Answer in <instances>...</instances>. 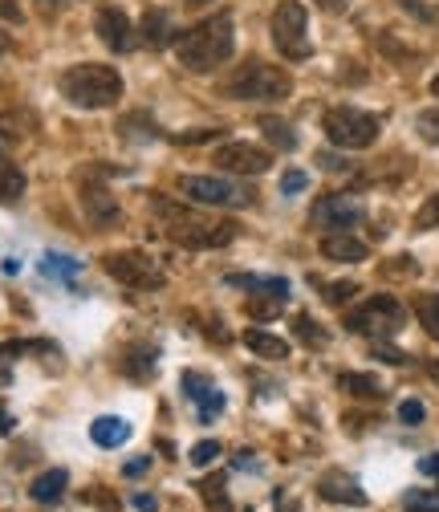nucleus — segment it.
I'll list each match as a JSON object with an SVG mask.
<instances>
[{
  "label": "nucleus",
  "mask_w": 439,
  "mask_h": 512,
  "mask_svg": "<svg viewBox=\"0 0 439 512\" xmlns=\"http://www.w3.org/2000/svg\"><path fill=\"white\" fill-rule=\"evenodd\" d=\"M232 45H236V25L228 13H220V17H208L187 33H179L175 53H179V66H187L192 74H212L216 66H224L232 57Z\"/></svg>",
  "instance_id": "obj_1"
},
{
  "label": "nucleus",
  "mask_w": 439,
  "mask_h": 512,
  "mask_svg": "<svg viewBox=\"0 0 439 512\" xmlns=\"http://www.w3.org/2000/svg\"><path fill=\"white\" fill-rule=\"evenodd\" d=\"M61 94L82 110H106L122 98V74L114 66H98V61H82L61 74Z\"/></svg>",
  "instance_id": "obj_2"
},
{
  "label": "nucleus",
  "mask_w": 439,
  "mask_h": 512,
  "mask_svg": "<svg viewBox=\"0 0 439 512\" xmlns=\"http://www.w3.org/2000/svg\"><path fill=\"white\" fill-rule=\"evenodd\" d=\"M155 212L167 220V236H171L175 244H183V248H224V244H232L236 232H240V224H232V220L208 224V220L192 216L187 208H175L171 200H155Z\"/></svg>",
  "instance_id": "obj_3"
},
{
  "label": "nucleus",
  "mask_w": 439,
  "mask_h": 512,
  "mask_svg": "<svg viewBox=\"0 0 439 512\" xmlns=\"http://www.w3.org/2000/svg\"><path fill=\"white\" fill-rule=\"evenodd\" d=\"M289 90H293V78L281 66H269V61H244L224 82V94L240 102H281L289 98Z\"/></svg>",
  "instance_id": "obj_4"
},
{
  "label": "nucleus",
  "mask_w": 439,
  "mask_h": 512,
  "mask_svg": "<svg viewBox=\"0 0 439 512\" xmlns=\"http://www.w3.org/2000/svg\"><path fill=\"white\" fill-rule=\"evenodd\" d=\"M322 131L342 151H366V147L379 143V118L366 114V110H354V106H334L322 118Z\"/></svg>",
  "instance_id": "obj_5"
},
{
  "label": "nucleus",
  "mask_w": 439,
  "mask_h": 512,
  "mask_svg": "<svg viewBox=\"0 0 439 512\" xmlns=\"http://www.w3.org/2000/svg\"><path fill=\"white\" fill-rule=\"evenodd\" d=\"M403 322H407V309H403L391 293H374L370 301H362V305L346 317V326H350L354 334H366V338H374V342L399 334Z\"/></svg>",
  "instance_id": "obj_6"
},
{
  "label": "nucleus",
  "mask_w": 439,
  "mask_h": 512,
  "mask_svg": "<svg viewBox=\"0 0 439 512\" xmlns=\"http://www.w3.org/2000/svg\"><path fill=\"white\" fill-rule=\"evenodd\" d=\"M273 45L281 49L285 61H305L313 53L309 45V17L301 0H281L273 9Z\"/></svg>",
  "instance_id": "obj_7"
},
{
  "label": "nucleus",
  "mask_w": 439,
  "mask_h": 512,
  "mask_svg": "<svg viewBox=\"0 0 439 512\" xmlns=\"http://www.w3.org/2000/svg\"><path fill=\"white\" fill-rule=\"evenodd\" d=\"M179 191L192 204H204V208H248L253 204V191L248 187H240L232 179H216V175H183Z\"/></svg>",
  "instance_id": "obj_8"
},
{
  "label": "nucleus",
  "mask_w": 439,
  "mask_h": 512,
  "mask_svg": "<svg viewBox=\"0 0 439 512\" xmlns=\"http://www.w3.org/2000/svg\"><path fill=\"white\" fill-rule=\"evenodd\" d=\"M102 269L127 289H163V269L151 261L147 252H110L102 256Z\"/></svg>",
  "instance_id": "obj_9"
},
{
  "label": "nucleus",
  "mask_w": 439,
  "mask_h": 512,
  "mask_svg": "<svg viewBox=\"0 0 439 512\" xmlns=\"http://www.w3.org/2000/svg\"><path fill=\"white\" fill-rule=\"evenodd\" d=\"M362 216H366V208L354 196H346V191H338V196H322L309 220H313V228H326V232H350L354 224H362Z\"/></svg>",
  "instance_id": "obj_10"
},
{
  "label": "nucleus",
  "mask_w": 439,
  "mask_h": 512,
  "mask_svg": "<svg viewBox=\"0 0 439 512\" xmlns=\"http://www.w3.org/2000/svg\"><path fill=\"white\" fill-rule=\"evenodd\" d=\"M216 163L220 171H232V175H265L273 167V155L253 143H224L216 151Z\"/></svg>",
  "instance_id": "obj_11"
},
{
  "label": "nucleus",
  "mask_w": 439,
  "mask_h": 512,
  "mask_svg": "<svg viewBox=\"0 0 439 512\" xmlns=\"http://www.w3.org/2000/svg\"><path fill=\"white\" fill-rule=\"evenodd\" d=\"M82 212L90 216V224H98V228H114L118 224V200L110 196V191L102 187V183H82Z\"/></svg>",
  "instance_id": "obj_12"
},
{
  "label": "nucleus",
  "mask_w": 439,
  "mask_h": 512,
  "mask_svg": "<svg viewBox=\"0 0 439 512\" xmlns=\"http://www.w3.org/2000/svg\"><path fill=\"white\" fill-rule=\"evenodd\" d=\"M98 33L114 53H127L135 45V29H131V21H127L122 9H102L98 13Z\"/></svg>",
  "instance_id": "obj_13"
},
{
  "label": "nucleus",
  "mask_w": 439,
  "mask_h": 512,
  "mask_svg": "<svg viewBox=\"0 0 439 512\" xmlns=\"http://www.w3.org/2000/svg\"><path fill=\"white\" fill-rule=\"evenodd\" d=\"M322 256H326V261H338V265H358V261H366V256H370V248L358 236H350V232H326Z\"/></svg>",
  "instance_id": "obj_14"
},
{
  "label": "nucleus",
  "mask_w": 439,
  "mask_h": 512,
  "mask_svg": "<svg viewBox=\"0 0 439 512\" xmlns=\"http://www.w3.org/2000/svg\"><path fill=\"white\" fill-rule=\"evenodd\" d=\"M318 496H322V500H334V504H366V492H362L358 480L346 476V472H330V476H322Z\"/></svg>",
  "instance_id": "obj_15"
},
{
  "label": "nucleus",
  "mask_w": 439,
  "mask_h": 512,
  "mask_svg": "<svg viewBox=\"0 0 439 512\" xmlns=\"http://www.w3.org/2000/svg\"><path fill=\"white\" fill-rule=\"evenodd\" d=\"M155 346H147V342H135V346H127V350H122V374H127V378H135V382H147L151 374H155Z\"/></svg>",
  "instance_id": "obj_16"
},
{
  "label": "nucleus",
  "mask_w": 439,
  "mask_h": 512,
  "mask_svg": "<svg viewBox=\"0 0 439 512\" xmlns=\"http://www.w3.org/2000/svg\"><path fill=\"white\" fill-rule=\"evenodd\" d=\"M90 439H94L98 447H122V443L131 439V423L118 419V415H102V419L90 423Z\"/></svg>",
  "instance_id": "obj_17"
},
{
  "label": "nucleus",
  "mask_w": 439,
  "mask_h": 512,
  "mask_svg": "<svg viewBox=\"0 0 439 512\" xmlns=\"http://www.w3.org/2000/svg\"><path fill=\"white\" fill-rule=\"evenodd\" d=\"M244 346L253 350L257 358H265V362H285L289 358V342L277 338V334H269V330H248L244 334Z\"/></svg>",
  "instance_id": "obj_18"
},
{
  "label": "nucleus",
  "mask_w": 439,
  "mask_h": 512,
  "mask_svg": "<svg viewBox=\"0 0 439 512\" xmlns=\"http://www.w3.org/2000/svg\"><path fill=\"white\" fill-rule=\"evenodd\" d=\"M66 484H70V472H66V468H53V472L37 476L29 492H33V500H37V504H53V500L66 496Z\"/></svg>",
  "instance_id": "obj_19"
},
{
  "label": "nucleus",
  "mask_w": 439,
  "mask_h": 512,
  "mask_svg": "<svg viewBox=\"0 0 439 512\" xmlns=\"http://www.w3.org/2000/svg\"><path fill=\"white\" fill-rule=\"evenodd\" d=\"M228 285L253 289V293H265V297H281V301L289 297V281H285V277H240V273H232Z\"/></svg>",
  "instance_id": "obj_20"
},
{
  "label": "nucleus",
  "mask_w": 439,
  "mask_h": 512,
  "mask_svg": "<svg viewBox=\"0 0 439 512\" xmlns=\"http://www.w3.org/2000/svg\"><path fill=\"white\" fill-rule=\"evenodd\" d=\"M25 196V171L17 163H0V204H17Z\"/></svg>",
  "instance_id": "obj_21"
},
{
  "label": "nucleus",
  "mask_w": 439,
  "mask_h": 512,
  "mask_svg": "<svg viewBox=\"0 0 439 512\" xmlns=\"http://www.w3.org/2000/svg\"><path fill=\"white\" fill-rule=\"evenodd\" d=\"M338 387H342L350 399H383L379 378H370V374H342Z\"/></svg>",
  "instance_id": "obj_22"
},
{
  "label": "nucleus",
  "mask_w": 439,
  "mask_h": 512,
  "mask_svg": "<svg viewBox=\"0 0 439 512\" xmlns=\"http://www.w3.org/2000/svg\"><path fill=\"white\" fill-rule=\"evenodd\" d=\"M261 131H265V139L277 147V151H293L297 147V131H293V126L285 122V118H261Z\"/></svg>",
  "instance_id": "obj_23"
},
{
  "label": "nucleus",
  "mask_w": 439,
  "mask_h": 512,
  "mask_svg": "<svg viewBox=\"0 0 439 512\" xmlns=\"http://www.w3.org/2000/svg\"><path fill=\"white\" fill-rule=\"evenodd\" d=\"M415 313H419L423 330L439 342V293H419V297H415Z\"/></svg>",
  "instance_id": "obj_24"
},
{
  "label": "nucleus",
  "mask_w": 439,
  "mask_h": 512,
  "mask_svg": "<svg viewBox=\"0 0 439 512\" xmlns=\"http://www.w3.org/2000/svg\"><path fill=\"white\" fill-rule=\"evenodd\" d=\"M143 41L155 45V49H163V45L171 41V21H167V13H147V17H143Z\"/></svg>",
  "instance_id": "obj_25"
},
{
  "label": "nucleus",
  "mask_w": 439,
  "mask_h": 512,
  "mask_svg": "<svg viewBox=\"0 0 439 512\" xmlns=\"http://www.w3.org/2000/svg\"><path fill=\"white\" fill-rule=\"evenodd\" d=\"M200 496H204L208 512H232V500H228V492H224V476H208V480L200 484Z\"/></svg>",
  "instance_id": "obj_26"
},
{
  "label": "nucleus",
  "mask_w": 439,
  "mask_h": 512,
  "mask_svg": "<svg viewBox=\"0 0 439 512\" xmlns=\"http://www.w3.org/2000/svg\"><path fill=\"white\" fill-rule=\"evenodd\" d=\"M41 269H45L49 277H61V281H74L82 265H78V261H70V256H53V252H49V256H45V265H41Z\"/></svg>",
  "instance_id": "obj_27"
},
{
  "label": "nucleus",
  "mask_w": 439,
  "mask_h": 512,
  "mask_svg": "<svg viewBox=\"0 0 439 512\" xmlns=\"http://www.w3.org/2000/svg\"><path fill=\"white\" fill-rule=\"evenodd\" d=\"M183 391H187V399H192V403L200 407L216 387H212V382H208L204 374H183Z\"/></svg>",
  "instance_id": "obj_28"
},
{
  "label": "nucleus",
  "mask_w": 439,
  "mask_h": 512,
  "mask_svg": "<svg viewBox=\"0 0 439 512\" xmlns=\"http://www.w3.org/2000/svg\"><path fill=\"white\" fill-rule=\"evenodd\" d=\"M293 326H297V338H301L305 346H313V350H318V346H326V330H318V326H313V317H305V313H301Z\"/></svg>",
  "instance_id": "obj_29"
},
{
  "label": "nucleus",
  "mask_w": 439,
  "mask_h": 512,
  "mask_svg": "<svg viewBox=\"0 0 439 512\" xmlns=\"http://www.w3.org/2000/svg\"><path fill=\"white\" fill-rule=\"evenodd\" d=\"M415 131H419V139L439 143V110H419L415 114Z\"/></svg>",
  "instance_id": "obj_30"
},
{
  "label": "nucleus",
  "mask_w": 439,
  "mask_h": 512,
  "mask_svg": "<svg viewBox=\"0 0 439 512\" xmlns=\"http://www.w3.org/2000/svg\"><path fill=\"white\" fill-rule=\"evenodd\" d=\"M244 309L253 313V317H277V313H281V297H269V301H265V293H253V301H248Z\"/></svg>",
  "instance_id": "obj_31"
},
{
  "label": "nucleus",
  "mask_w": 439,
  "mask_h": 512,
  "mask_svg": "<svg viewBox=\"0 0 439 512\" xmlns=\"http://www.w3.org/2000/svg\"><path fill=\"white\" fill-rule=\"evenodd\" d=\"M435 224H439V191L415 212V228H419V232H427V228H435Z\"/></svg>",
  "instance_id": "obj_32"
},
{
  "label": "nucleus",
  "mask_w": 439,
  "mask_h": 512,
  "mask_svg": "<svg viewBox=\"0 0 439 512\" xmlns=\"http://www.w3.org/2000/svg\"><path fill=\"white\" fill-rule=\"evenodd\" d=\"M216 456H220V443H216V439H204V443L192 447V456H187V460H192L196 468H208Z\"/></svg>",
  "instance_id": "obj_33"
},
{
  "label": "nucleus",
  "mask_w": 439,
  "mask_h": 512,
  "mask_svg": "<svg viewBox=\"0 0 439 512\" xmlns=\"http://www.w3.org/2000/svg\"><path fill=\"white\" fill-rule=\"evenodd\" d=\"M322 289H326L322 297H326L330 305H346V301L358 293V285H354V281H334V285H322Z\"/></svg>",
  "instance_id": "obj_34"
},
{
  "label": "nucleus",
  "mask_w": 439,
  "mask_h": 512,
  "mask_svg": "<svg viewBox=\"0 0 439 512\" xmlns=\"http://www.w3.org/2000/svg\"><path fill=\"white\" fill-rule=\"evenodd\" d=\"M407 512H439V496L435 492H411L407 496Z\"/></svg>",
  "instance_id": "obj_35"
},
{
  "label": "nucleus",
  "mask_w": 439,
  "mask_h": 512,
  "mask_svg": "<svg viewBox=\"0 0 439 512\" xmlns=\"http://www.w3.org/2000/svg\"><path fill=\"white\" fill-rule=\"evenodd\" d=\"M423 403L419 399H407V403H399V423H407V427H419L423 423Z\"/></svg>",
  "instance_id": "obj_36"
},
{
  "label": "nucleus",
  "mask_w": 439,
  "mask_h": 512,
  "mask_svg": "<svg viewBox=\"0 0 439 512\" xmlns=\"http://www.w3.org/2000/svg\"><path fill=\"white\" fill-rule=\"evenodd\" d=\"M309 187V175L305 171H285L281 175V191H285V196H297V191H305Z\"/></svg>",
  "instance_id": "obj_37"
},
{
  "label": "nucleus",
  "mask_w": 439,
  "mask_h": 512,
  "mask_svg": "<svg viewBox=\"0 0 439 512\" xmlns=\"http://www.w3.org/2000/svg\"><path fill=\"white\" fill-rule=\"evenodd\" d=\"M374 358L387 362V366H407V354L395 350V346H383V342H374Z\"/></svg>",
  "instance_id": "obj_38"
},
{
  "label": "nucleus",
  "mask_w": 439,
  "mask_h": 512,
  "mask_svg": "<svg viewBox=\"0 0 439 512\" xmlns=\"http://www.w3.org/2000/svg\"><path fill=\"white\" fill-rule=\"evenodd\" d=\"M212 139H220V131H187V135H175V143H212Z\"/></svg>",
  "instance_id": "obj_39"
},
{
  "label": "nucleus",
  "mask_w": 439,
  "mask_h": 512,
  "mask_svg": "<svg viewBox=\"0 0 439 512\" xmlns=\"http://www.w3.org/2000/svg\"><path fill=\"white\" fill-rule=\"evenodd\" d=\"M419 472H423V476H435V480H439V456H423V460H419Z\"/></svg>",
  "instance_id": "obj_40"
},
{
  "label": "nucleus",
  "mask_w": 439,
  "mask_h": 512,
  "mask_svg": "<svg viewBox=\"0 0 439 512\" xmlns=\"http://www.w3.org/2000/svg\"><path fill=\"white\" fill-rule=\"evenodd\" d=\"M70 5V0H37V9L49 17V13H61V9H66Z\"/></svg>",
  "instance_id": "obj_41"
},
{
  "label": "nucleus",
  "mask_w": 439,
  "mask_h": 512,
  "mask_svg": "<svg viewBox=\"0 0 439 512\" xmlns=\"http://www.w3.org/2000/svg\"><path fill=\"white\" fill-rule=\"evenodd\" d=\"M318 163H322L326 171H342V167H346V163H342L338 155H318Z\"/></svg>",
  "instance_id": "obj_42"
},
{
  "label": "nucleus",
  "mask_w": 439,
  "mask_h": 512,
  "mask_svg": "<svg viewBox=\"0 0 439 512\" xmlns=\"http://www.w3.org/2000/svg\"><path fill=\"white\" fill-rule=\"evenodd\" d=\"M318 5H322L326 13H342V9H350V0H318Z\"/></svg>",
  "instance_id": "obj_43"
},
{
  "label": "nucleus",
  "mask_w": 439,
  "mask_h": 512,
  "mask_svg": "<svg viewBox=\"0 0 439 512\" xmlns=\"http://www.w3.org/2000/svg\"><path fill=\"white\" fill-rule=\"evenodd\" d=\"M135 508H139V512H155V500H151V496H135Z\"/></svg>",
  "instance_id": "obj_44"
},
{
  "label": "nucleus",
  "mask_w": 439,
  "mask_h": 512,
  "mask_svg": "<svg viewBox=\"0 0 439 512\" xmlns=\"http://www.w3.org/2000/svg\"><path fill=\"white\" fill-rule=\"evenodd\" d=\"M147 464H151V460H135V464H127V476H139V472H147Z\"/></svg>",
  "instance_id": "obj_45"
},
{
  "label": "nucleus",
  "mask_w": 439,
  "mask_h": 512,
  "mask_svg": "<svg viewBox=\"0 0 439 512\" xmlns=\"http://www.w3.org/2000/svg\"><path fill=\"white\" fill-rule=\"evenodd\" d=\"M0 431H13V419H9V411L0 407Z\"/></svg>",
  "instance_id": "obj_46"
},
{
  "label": "nucleus",
  "mask_w": 439,
  "mask_h": 512,
  "mask_svg": "<svg viewBox=\"0 0 439 512\" xmlns=\"http://www.w3.org/2000/svg\"><path fill=\"white\" fill-rule=\"evenodd\" d=\"M431 94H435V98H439V78H435V82H431Z\"/></svg>",
  "instance_id": "obj_47"
},
{
  "label": "nucleus",
  "mask_w": 439,
  "mask_h": 512,
  "mask_svg": "<svg viewBox=\"0 0 439 512\" xmlns=\"http://www.w3.org/2000/svg\"><path fill=\"white\" fill-rule=\"evenodd\" d=\"M187 5H204V0H187Z\"/></svg>",
  "instance_id": "obj_48"
},
{
  "label": "nucleus",
  "mask_w": 439,
  "mask_h": 512,
  "mask_svg": "<svg viewBox=\"0 0 439 512\" xmlns=\"http://www.w3.org/2000/svg\"><path fill=\"white\" fill-rule=\"evenodd\" d=\"M0 163H5V147H0Z\"/></svg>",
  "instance_id": "obj_49"
}]
</instances>
